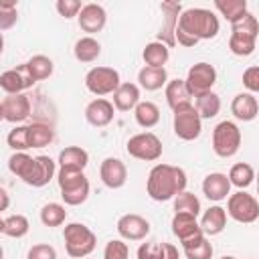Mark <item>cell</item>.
<instances>
[{"instance_id": "1", "label": "cell", "mask_w": 259, "mask_h": 259, "mask_svg": "<svg viewBox=\"0 0 259 259\" xmlns=\"http://www.w3.org/2000/svg\"><path fill=\"white\" fill-rule=\"evenodd\" d=\"M221 30L219 16L208 8L182 10L176 26V42L182 47H194L198 40L214 38Z\"/></svg>"}, {"instance_id": "2", "label": "cell", "mask_w": 259, "mask_h": 259, "mask_svg": "<svg viewBox=\"0 0 259 259\" xmlns=\"http://www.w3.org/2000/svg\"><path fill=\"white\" fill-rule=\"evenodd\" d=\"M186 172L172 164H156L146 180V192L152 200L164 202L174 200L180 192L186 190Z\"/></svg>"}, {"instance_id": "3", "label": "cell", "mask_w": 259, "mask_h": 259, "mask_svg": "<svg viewBox=\"0 0 259 259\" xmlns=\"http://www.w3.org/2000/svg\"><path fill=\"white\" fill-rule=\"evenodd\" d=\"M61 198L69 206H79L89 198V180L83 174V170H71V168H59L57 174Z\"/></svg>"}, {"instance_id": "4", "label": "cell", "mask_w": 259, "mask_h": 259, "mask_svg": "<svg viewBox=\"0 0 259 259\" xmlns=\"http://www.w3.org/2000/svg\"><path fill=\"white\" fill-rule=\"evenodd\" d=\"M63 239H65L67 255L71 259H83L91 255L97 245L95 233L83 223H69L63 231Z\"/></svg>"}, {"instance_id": "5", "label": "cell", "mask_w": 259, "mask_h": 259, "mask_svg": "<svg viewBox=\"0 0 259 259\" xmlns=\"http://www.w3.org/2000/svg\"><path fill=\"white\" fill-rule=\"evenodd\" d=\"M241 130L235 121L223 119L212 130V152L219 158H233L241 148Z\"/></svg>"}, {"instance_id": "6", "label": "cell", "mask_w": 259, "mask_h": 259, "mask_svg": "<svg viewBox=\"0 0 259 259\" xmlns=\"http://www.w3.org/2000/svg\"><path fill=\"white\" fill-rule=\"evenodd\" d=\"M125 150L132 158L144 160V162H156L162 158V152H164L162 140L152 132H140L132 136L125 144Z\"/></svg>"}, {"instance_id": "7", "label": "cell", "mask_w": 259, "mask_h": 259, "mask_svg": "<svg viewBox=\"0 0 259 259\" xmlns=\"http://www.w3.org/2000/svg\"><path fill=\"white\" fill-rule=\"evenodd\" d=\"M119 85H121V79H119V73L113 67H93L85 75L87 91L97 95V97L113 95Z\"/></svg>"}, {"instance_id": "8", "label": "cell", "mask_w": 259, "mask_h": 259, "mask_svg": "<svg viewBox=\"0 0 259 259\" xmlns=\"http://www.w3.org/2000/svg\"><path fill=\"white\" fill-rule=\"evenodd\" d=\"M172 130L176 134V138L184 140V142H192L202 134V117L198 115L194 103L180 107L176 111H172Z\"/></svg>"}, {"instance_id": "9", "label": "cell", "mask_w": 259, "mask_h": 259, "mask_svg": "<svg viewBox=\"0 0 259 259\" xmlns=\"http://www.w3.org/2000/svg\"><path fill=\"white\" fill-rule=\"evenodd\" d=\"M227 214L243 225L255 223L259 219V200L253 194L239 190L227 198Z\"/></svg>"}, {"instance_id": "10", "label": "cell", "mask_w": 259, "mask_h": 259, "mask_svg": "<svg viewBox=\"0 0 259 259\" xmlns=\"http://www.w3.org/2000/svg\"><path fill=\"white\" fill-rule=\"evenodd\" d=\"M170 227H172V233L178 237L182 249L194 247V245H198V243L206 237V235L202 233V229H200L198 217L188 214V212H174Z\"/></svg>"}, {"instance_id": "11", "label": "cell", "mask_w": 259, "mask_h": 259, "mask_svg": "<svg viewBox=\"0 0 259 259\" xmlns=\"http://www.w3.org/2000/svg\"><path fill=\"white\" fill-rule=\"evenodd\" d=\"M55 172H57V166L53 162V158L49 156H34L30 160V164L26 166V170L22 172L20 180L32 188H42L47 186L53 178H55Z\"/></svg>"}, {"instance_id": "12", "label": "cell", "mask_w": 259, "mask_h": 259, "mask_svg": "<svg viewBox=\"0 0 259 259\" xmlns=\"http://www.w3.org/2000/svg\"><path fill=\"white\" fill-rule=\"evenodd\" d=\"M184 81H186V87L192 93V97L202 95L206 91H212V85L217 83V69L210 63H206V61L194 63L188 69Z\"/></svg>"}, {"instance_id": "13", "label": "cell", "mask_w": 259, "mask_h": 259, "mask_svg": "<svg viewBox=\"0 0 259 259\" xmlns=\"http://www.w3.org/2000/svg\"><path fill=\"white\" fill-rule=\"evenodd\" d=\"M36 81L32 79V75L28 73L26 65H16L14 69H6L0 75V87L6 95H16V93H24L26 89H30Z\"/></svg>"}, {"instance_id": "14", "label": "cell", "mask_w": 259, "mask_h": 259, "mask_svg": "<svg viewBox=\"0 0 259 259\" xmlns=\"http://www.w3.org/2000/svg\"><path fill=\"white\" fill-rule=\"evenodd\" d=\"M115 229L123 241H142L150 235V221L144 219L142 214L127 212L117 219Z\"/></svg>"}, {"instance_id": "15", "label": "cell", "mask_w": 259, "mask_h": 259, "mask_svg": "<svg viewBox=\"0 0 259 259\" xmlns=\"http://www.w3.org/2000/svg\"><path fill=\"white\" fill-rule=\"evenodd\" d=\"M0 115L4 121L10 123H20L30 115V99L26 93H16V95H6L2 97L0 103Z\"/></svg>"}, {"instance_id": "16", "label": "cell", "mask_w": 259, "mask_h": 259, "mask_svg": "<svg viewBox=\"0 0 259 259\" xmlns=\"http://www.w3.org/2000/svg\"><path fill=\"white\" fill-rule=\"evenodd\" d=\"M160 10L164 14V26L158 32V40L170 49L172 45H176V26H178V18L182 14V6L178 2H162Z\"/></svg>"}, {"instance_id": "17", "label": "cell", "mask_w": 259, "mask_h": 259, "mask_svg": "<svg viewBox=\"0 0 259 259\" xmlns=\"http://www.w3.org/2000/svg\"><path fill=\"white\" fill-rule=\"evenodd\" d=\"M99 178H101V182H103L107 188L117 190V188H121V186L125 184V180H127V168H125V164H123L119 158L109 156V158H105V160L101 162V166H99Z\"/></svg>"}, {"instance_id": "18", "label": "cell", "mask_w": 259, "mask_h": 259, "mask_svg": "<svg viewBox=\"0 0 259 259\" xmlns=\"http://www.w3.org/2000/svg\"><path fill=\"white\" fill-rule=\"evenodd\" d=\"M113 115H115V105L105 97H97V99L89 101L85 107V119L93 127L109 125L113 121Z\"/></svg>"}, {"instance_id": "19", "label": "cell", "mask_w": 259, "mask_h": 259, "mask_svg": "<svg viewBox=\"0 0 259 259\" xmlns=\"http://www.w3.org/2000/svg\"><path fill=\"white\" fill-rule=\"evenodd\" d=\"M77 22H79V28L83 32H89V36L93 32H99L103 30L105 22H107V12L101 4H95V2H89L83 6V10L79 12L77 16Z\"/></svg>"}, {"instance_id": "20", "label": "cell", "mask_w": 259, "mask_h": 259, "mask_svg": "<svg viewBox=\"0 0 259 259\" xmlns=\"http://www.w3.org/2000/svg\"><path fill=\"white\" fill-rule=\"evenodd\" d=\"M231 186L233 184H231L229 176L223 172H210L202 180V192L212 202H221L227 196H231Z\"/></svg>"}, {"instance_id": "21", "label": "cell", "mask_w": 259, "mask_h": 259, "mask_svg": "<svg viewBox=\"0 0 259 259\" xmlns=\"http://www.w3.org/2000/svg\"><path fill=\"white\" fill-rule=\"evenodd\" d=\"M231 113L239 121H253L259 115V101L253 93H237L231 101Z\"/></svg>"}, {"instance_id": "22", "label": "cell", "mask_w": 259, "mask_h": 259, "mask_svg": "<svg viewBox=\"0 0 259 259\" xmlns=\"http://www.w3.org/2000/svg\"><path fill=\"white\" fill-rule=\"evenodd\" d=\"M227 217H229L227 214V208H223L221 204L208 206L202 212V217H200V229H202V233L204 235H210V237L221 235L225 231V227H227Z\"/></svg>"}, {"instance_id": "23", "label": "cell", "mask_w": 259, "mask_h": 259, "mask_svg": "<svg viewBox=\"0 0 259 259\" xmlns=\"http://www.w3.org/2000/svg\"><path fill=\"white\" fill-rule=\"evenodd\" d=\"M164 95H166V101H168L172 111H176L180 107H186V105H192V93L188 91L184 79L168 81V85L164 87Z\"/></svg>"}, {"instance_id": "24", "label": "cell", "mask_w": 259, "mask_h": 259, "mask_svg": "<svg viewBox=\"0 0 259 259\" xmlns=\"http://www.w3.org/2000/svg\"><path fill=\"white\" fill-rule=\"evenodd\" d=\"M140 97H142V95H140V85L125 81V83H121V85L117 87V91L113 93V105H115L117 111H132V109H136L138 103L142 101Z\"/></svg>"}, {"instance_id": "25", "label": "cell", "mask_w": 259, "mask_h": 259, "mask_svg": "<svg viewBox=\"0 0 259 259\" xmlns=\"http://www.w3.org/2000/svg\"><path fill=\"white\" fill-rule=\"evenodd\" d=\"M138 85L146 91H158L168 85V73L164 67H142L138 73Z\"/></svg>"}, {"instance_id": "26", "label": "cell", "mask_w": 259, "mask_h": 259, "mask_svg": "<svg viewBox=\"0 0 259 259\" xmlns=\"http://www.w3.org/2000/svg\"><path fill=\"white\" fill-rule=\"evenodd\" d=\"M87 164H89V154L81 146H67L59 154V168L85 170Z\"/></svg>"}, {"instance_id": "27", "label": "cell", "mask_w": 259, "mask_h": 259, "mask_svg": "<svg viewBox=\"0 0 259 259\" xmlns=\"http://www.w3.org/2000/svg\"><path fill=\"white\" fill-rule=\"evenodd\" d=\"M73 53H75V59L81 61V63H93L97 61V57L101 55V45L95 36H81L75 47H73Z\"/></svg>"}, {"instance_id": "28", "label": "cell", "mask_w": 259, "mask_h": 259, "mask_svg": "<svg viewBox=\"0 0 259 259\" xmlns=\"http://www.w3.org/2000/svg\"><path fill=\"white\" fill-rule=\"evenodd\" d=\"M142 59H144L146 67H164L170 59V49L160 40H152L144 47Z\"/></svg>"}, {"instance_id": "29", "label": "cell", "mask_w": 259, "mask_h": 259, "mask_svg": "<svg viewBox=\"0 0 259 259\" xmlns=\"http://www.w3.org/2000/svg\"><path fill=\"white\" fill-rule=\"evenodd\" d=\"M134 117L140 127L150 130V127L158 125V121H160V107L154 101H140L138 107L134 109Z\"/></svg>"}, {"instance_id": "30", "label": "cell", "mask_w": 259, "mask_h": 259, "mask_svg": "<svg viewBox=\"0 0 259 259\" xmlns=\"http://www.w3.org/2000/svg\"><path fill=\"white\" fill-rule=\"evenodd\" d=\"M30 229V223L24 214H10L0 221V233L12 239H22Z\"/></svg>"}, {"instance_id": "31", "label": "cell", "mask_w": 259, "mask_h": 259, "mask_svg": "<svg viewBox=\"0 0 259 259\" xmlns=\"http://www.w3.org/2000/svg\"><path fill=\"white\" fill-rule=\"evenodd\" d=\"M194 107L202 119L217 117L221 111V97L214 91H206V93L194 97Z\"/></svg>"}, {"instance_id": "32", "label": "cell", "mask_w": 259, "mask_h": 259, "mask_svg": "<svg viewBox=\"0 0 259 259\" xmlns=\"http://www.w3.org/2000/svg\"><path fill=\"white\" fill-rule=\"evenodd\" d=\"M24 65H26V69H28V73L32 75L34 81H45V79H49V77L53 75V71H55V63H53V59L47 57V55H34V57H30Z\"/></svg>"}, {"instance_id": "33", "label": "cell", "mask_w": 259, "mask_h": 259, "mask_svg": "<svg viewBox=\"0 0 259 259\" xmlns=\"http://www.w3.org/2000/svg\"><path fill=\"white\" fill-rule=\"evenodd\" d=\"M227 176H229L231 184L237 186L239 190H243V188H247V186H251V184L255 182V170H253V166L247 164V162H237V164H233Z\"/></svg>"}, {"instance_id": "34", "label": "cell", "mask_w": 259, "mask_h": 259, "mask_svg": "<svg viewBox=\"0 0 259 259\" xmlns=\"http://www.w3.org/2000/svg\"><path fill=\"white\" fill-rule=\"evenodd\" d=\"M214 8L221 12L223 18H227L231 24L237 22L243 14H247V0H214Z\"/></svg>"}, {"instance_id": "35", "label": "cell", "mask_w": 259, "mask_h": 259, "mask_svg": "<svg viewBox=\"0 0 259 259\" xmlns=\"http://www.w3.org/2000/svg\"><path fill=\"white\" fill-rule=\"evenodd\" d=\"M255 47H257V36H249V34H241V32H231V36H229V49L237 57L253 55Z\"/></svg>"}, {"instance_id": "36", "label": "cell", "mask_w": 259, "mask_h": 259, "mask_svg": "<svg viewBox=\"0 0 259 259\" xmlns=\"http://www.w3.org/2000/svg\"><path fill=\"white\" fill-rule=\"evenodd\" d=\"M55 140V132L47 123H30L28 125V146L30 148H45Z\"/></svg>"}, {"instance_id": "37", "label": "cell", "mask_w": 259, "mask_h": 259, "mask_svg": "<svg viewBox=\"0 0 259 259\" xmlns=\"http://www.w3.org/2000/svg\"><path fill=\"white\" fill-rule=\"evenodd\" d=\"M67 219V208L61 202H49L40 208V223L45 227H61Z\"/></svg>"}, {"instance_id": "38", "label": "cell", "mask_w": 259, "mask_h": 259, "mask_svg": "<svg viewBox=\"0 0 259 259\" xmlns=\"http://www.w3.org/2000/svg\"><path fill=\"white\" fill-rule=\"evenodd\" d=\"M200 210H202V208H200L198 196L192 194V192H188V190L180 192V194L174 198V212H188V214L198 217Z\"/></svg>"}, {"instance_id": "39", "label": "cell", "mask_w": 259, "mask_h": 259, "mask_svg": "<svg viewBox=\"0 0 259 259\" xmlns=\"http://www.w3.org/2000/svg\"><path fill=\"white\" fill-rule=\"evenodd\" d=\"M6 144L14 152H26V150H30V146H28V125H14L8 132V136H6Z\"/></svg>"}, {"instance_id": "40", "label": "cell", "mask_w": 259, "mask_h": 259, "mask_svg": "<svg viewBox=\"0 0 259 259\" xmlns=\"http://www.w3.org/2000/svg\"><path fill=\"white\" fill-rule=\"evenodd\" d=\"M231 32H241V34H249V36H259V20L247 12L243 14L237 22L231 24Z\"/></svg>"}, {"instance_id": "41", "label": "cell", "mask_w": 259, "mask_h": 259, "mask_svg": "<svg viewBox=\"0 0 259 259\" xmlns=\"http://www.w3.org/2000/svg\"><path fill=\"white\" fill-rule=\"evenodd\" d=\"M130 257V247L123 239H111L107 241L103 249V259H127Z\"/></svg>"}, {"instance_id": "42", "label": "cell", "mask_w": 259, "mask_h": 259, "mask_svg": "<svg viewBox=\"0 0 259 259\" xmlns=\"http://www.w3.org/2000/svg\"><path fill=\"white\" fill-rule=\"evenodd\" d=\"M18 20V10L16 4L12 2H0V30H8L16 24Z\"/></svg>"}, {"instance_id": "43", "label": "cell", "mask_w": 259, "mask_h": 259, "mask_svg": "<svg viewBox=\"0 0 259 259\" xmlns=\"http://www.w3.org/2000/svg\"><path fill=\"white\" fill-rule=\"evenodd\" d=\"M182 251H184V257L186 259H212V245H210V241L206 237L198 245L188 247V249H182Z\"/></svg>"}, {"instance_id": "44", "label": "cell", "mask_w": 259, "mask_h": 259, "mask_svg": "<svg viewBox=\"0 0 259 259\" xmlns=\"http://www.w3.org/2000/svg\"><path fill=\"white\" fill-rule=\"evenodd\" d=\"M30 160H32V156H28L26 152H14L10 158H8V168H10V172L14 174V176H22V172L26 170V166L30 164Z\"/></svg>"}, {"instance_id": "45", "label": "cell", "mask_w": 259, "mask_h": 259, "mask_svg": "<svg viewBox=\"0 0 259 259\" xmlns=\"http://www.w3.org/2000/svg\"><path fill=\"white\" fill-rule=\"evenodd\" d=\"M83 6H85V4H81L79 0H57V4H55L57 12H59L61 16H65V18H75V16H79V12L83 10Z\"/></svg>"}, {"instance_id": "46", "label": "cell", "mask_w": 259, "mask_h": 259, "mask_svg": "<svg viewBox=\"0 0 259 259\" xmlns=\"http://www.w3.org/2000/svg\"><path fill=\"white\" fill-rule=\"evenodd\" d=\"M164 243H142L138 247V259H162Z\"/></svg>"}, {"instance_id": "47", "label": "cell", "mask_w": 259, "mask_h": 259, "mask_svg": "<svg viewBox=\"0 0 259 259\" xmlns=\"http://www.w3.org/2000/svg\"><path fill=\"white\" fill-rule=\"evenodd\" d=\"M26 259H57V251L49 243H36L28 249Z\"/></svg>"}, {"instance_id": "48", "label": "cell", "mask_w": 259, "mask_h": 259, "mask_svg": "<svg viewBox=\"0 0 259 259\" xmlns=\"http://www.w3.org/2000/svg\"><path fill=\"white\" fill-rule=\"evenodd\" d=\"M243 85L249 93H259V65L247 67L243 73Z\"/></svg>"}, {"instance_id": "49", "label": "cell", "mask_w": 259, "mask_h": 259, "mask_svg": "<svg viewBox=\"0 0 259 259\" xmlns=\"http://www.w3.org/2000/svg\"><path fill=\"white\" fill-rule=\"evenodd\" d=\"M162 259H178V249L172 243H164V257Z\"/></svg>"}, {"instance_id": "50", "label": "cell", "mask_w": 259, "mask_h": 259, "mask_svg": "<svg viewBox=\"0 0 259 259\" xmlns=\"http://www.w3.org/2000/svg\"><path fill=\"white\" fill-rule=\"evenodd\" d=\"M0 196H2V210H6L8 208V192H6V188H0Z\"/></svg>"}, {"instance_id": "51", "label": "cell", "mask_w": 259, "mask_h": 259, "mask_svg": "<svg viewBox=\"0 0 259 259\" xmlns=\"http://www.w3.org/2000/svg\"><path fill=\"white\" fill-rule=\"evenodd\" d=\"M255 184H257V196H259V172L255 174Z\"/></svg>"}, {"instance_id": "52", "label": "cell", "mask_w": 259, "mask_h": 259, "mask_svg": "<svg viewBox=\"0 0 259 259\" xmlns=\"http://www.w3.org/2000/svg\"><path fill=\"white\" fill-rule=\"evenodd\" d=\"M221 259H237V257H233V255H225V257H221Z\"/></svg>"}]
</instances>
